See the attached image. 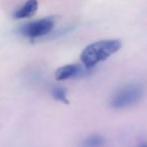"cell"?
Masks as SVG:
<instances>
[{"label":"cell","instance_id":"cell-8","mask_svg":"<svg viewBox=\"0 0 147 147\" xmlns=\"http://www.w3.org/2000/svg\"><path fill=\"white\" fill-rule=\"evenodd\" d=\"M140 147H147V144H143V145H141Z\"/></svg>","mask_w":147,"mask_h":147},{"label":"cell","instance_id":"cell-4","mask_svg":"<svg viewBox=\"0 0 147 147\" xmlns=\"http://www.w3.org/2000/svg\"><path fill=\"white\" fill-rule=\"evenodd\" d=\"M86 70L87 68L83 67V66L79 65V64H68V65L57 68L55 73V76L57 80L63 81V80H67L70 79V78L78 77L80 75H83Z\"/></svg>","mask_w":147,"mask_h":147},{"label":"cell","instance_id":"cell-2","mask_svg":"<svg viewBox=\"0 0 147 147\" xmlns=\"http://www.w3.org/2000/svg\"><path fill=\"white\" fill-rule=\"evenodd\" d=\"M143 89L138 84H130L121 88L114 94L111 99V106L114 108H125L135 104L140 100Z\"/></svg>","mask_w":147,"mask_h":147},{"label":"cell","instance_id":"cell-6","mask_svg":"<svg viewBox=\"0 0 147 147\" xmlns=\"http://www.w3.org/2000/svg\"><path fill=\"white\" fill-rule=\"evenodd\" d=\"M105 140L103 137L99 135H93L88 137L83 142L82 147H103Z\"/></svg>","mask_w":147,"mask_h":147},{"label":"cell","instance_id":"cell-5","mask_svg":"<svg viewBox=\"0 0 147 147\" xmlns=\"http://www.w3.org/2000/svg\"><path fill=\"white\" fill-rule=\"evenodd\" d=\"M38 1L37 0H27L17 11L14 13V17L16 19H23L29 18L37 11Z\"/></svg>","mask_w":147,"mask_h":147},{"label":"cell","instance_id":"cell-1","mask_svg":"<svg viewBox=\"0 0 147 147\" xmlns=\"http://www.w3.org/2000/svg\"><path fill=\"white\" fill-rule=\"evenodd\" d=\"M122 47L121 41L117 39L101 40L88 45L81 54V61L87 69L94 67L100 62L108 59Z\"/></svg>","mask_w":147,"mask_h":147},{"label":"cell","instance_id":"cell-3","mask_svg":"<svg viewBox=\"0 0 147 147\" xmlns=\"http://www.w3.org/2000/svg\"><path fill=\"white\" fill-rule=\"evenodd\" d=\"M55 27V19L51 17L42 18L22 26L20 32L28 38H38L49 34Z\"/></svg>","mask_w":147,"mask_h":147},{"label":"cell","instance_id":"cell-7","mask_svg":"<svg viewBox=\"0 0 147 147\" xmlns=\"http://www.w3.org/2000/svg\"><path fill=\"white\" fill-rule=\"evenodd\" d=\"M53 96L55 99L59 101H62V102L68 104L69 103V100L67 98V93H66V90L63 87H55L53 89Z\"/></svg>","mask_w":147,"mask_h":147}]
</instances>
